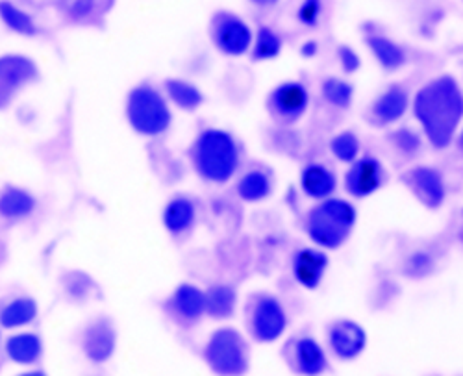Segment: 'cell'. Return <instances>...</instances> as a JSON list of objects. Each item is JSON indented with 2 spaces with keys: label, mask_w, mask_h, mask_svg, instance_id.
<instances>
[{
  "label": "cell",
  "mask_w": 463,
  "mask_h": 376,
  "mask_svg": "<svg viewBox=\"0 0 463 376\" xmlns=\"http://www.w3.org/2000/svg\"><path fill=\"white\" fill-rule=\"evenodd\" d=\"M169 308L176 321L184 324H197L206 315L204 289L195 284H180L169 298Z\"/></svg>",
  "instance_id": "obj_17"
},
{
  "label": "cell",
  "mask_w": 463,
  "mask_h": 376,
  "mask_svg": "<svg viewBox=\"0 0 463 376\" xmlns=\"http://www.w3.org/2000/svg\"><path fill=\"white\" fill-rule=\"evenodd\" d=\"M273 192H275V178L271 171L265 167H252L238 176L236 195L241 202L260 204L271 197Z\"/></svg>",
  "instance_id": "obj_18"
},
{
  "label": "cell",
  "mask_w": 463,
  "mask_h": 376,
  "mask_svg": "<svg viewBox=\"0 0 463 376\" xmlns=\"http://www.w3.org/2000/svg\"><path fill=\"white\" fill-rule=\"evenodd\" d=\"M365 45L371 51L376 63L385 72H397L408 63V54L402 45L393 42L392 37L382 33H371L365 37Z\"/></svg>",
  "instance_id": "obj_20"
},
{
  "label": "cell",
  "mask_w": 463,
  "mask_h": 376,
  "mask_svg": "<svg viewBox=\"0 0 463 376\" xmlns=\"http://www.w3.org/2000/svg\"><path fill=\"white\" fill-rule=\"evenodd\" d=\"M245 326L249 337L256 343H277L282 340L289 326V315L282 300L269 293H250L245 303Z\"/></svg>",
  "instance_id": "obj_4"
},
{
  "label": "cell",
  "mask_w": 463,
  "mask_h": 376,
  "mask_svg": "<svg viewBox=\"0 0 463 376\" xmlns=\"http://www.w3.org/2000/svg\"><path fill=\"white\" fill-rule=\"evenodd\" d=\"M60 6L74 21H82L97 14L100 0H60Z\"/></svg>",
  "instance_id": "obj_33"
},
{
  "label": "cell",
  "mask_w": 463,
  "mask_h": 376,
  "mask_svg": "<svg viewBox=\"0 0 463 376\" xmlns=\"http://www.w3.org/2000/svg\"><path fill=\"white\" fill-rule=\"evenodd\" d=\"M240 303L238 289L232 284H212L204 289L206 315L215 321H228L236 315Z\"/></svg>",
  "instance_id": "obj_19"
},
{
  "label": "cell",
  "mask_w": 463,
  "mask_h": 376,
  "mask_svg": "<svg viewBox=\"0 0 463 376\" xmlns=\"http://www.w3.org/2000/svg\"><path fill=\"white\" fill-rule=\"evenodd\" d=\"M210 37L213 47L228 58H241L250 52L254 32L250 24L228 10L213 14L210 21Z\"/></svg>",
  "instance_id": "obj_7"
},
{
  "label": "cell",
  "mask_w": 463,
  "mask_h": 376,
  "mask_svg": "<svg viewBox=\"0 0 463 376\" xmlns=\"http://www.w3.org/2000/svg\"><path fill=\"white\" fill-rule=\"evenodd\" d=\"M411 95L406 86L392 84L380 91L367 108V119L376 128H390L402 121L410 111Z\"/></svg>",
  "instance_id": "obj_13"
},
{
  "label": "cell",
  "mask_w": 463,
  "mask_h": 376,
  "mask_svg": "<svg viewBox=\"0 0 463 376\" xmlns=\"http://www.w3.org/2000/svg\"><path fill=\"white\" fill-rule=\"evenodd\" d=\"M454 143H456V148L463 155V125L459 127V130H458V134L454 137Z\"/></svg>",
  "instance_id": "obj_38"
},
{
  "label": "cell",
  "mask_w": 463,
  "mask_h": 376,
  "mask_svg": "<svg viewBox=\"0 0 463 376\" xmlns=\"http://www.w3.org/2000/svg\"><path fill=\"white\" fill-rule=\"evenodd\" d=\"M17 376H47L43 371H26V372H21Z\"/></svg>",
  "instance_id": "obj_39"
},
{
  "label": "cell",
  "mask_w": 463,
  "mask_h": 376,
  "mask_svg": "<svg viewBox=\"0 0 463 376\" xmlns=\"http://www.w3.org/2000/svg\"><path fill=\"white\" fill-rule=\"evenodd\" d=\"M298 185L304 197L314 202H321L335 195L339 187V178L330 165L323 162H307L300 169Z\"/></svg>",
  "instance_id": "obj_16"
},
{
  "label": "cell",
  "mask_w": 463,
  "mask_h": 376,
  "mask_svg": "<svg viewBox=\"0 0 463 376\" xmlns=\"http://www.w3.org/2000/svg\"><path fill=\"white\" fill-rule=\"evenodd\" d=\"M189 158L203 180L224 185L241 171L243 146L232 132L210 127L201 130L191 143Z\"/></svg>",
  "instance_id": "obj_2"
},
{
  "label": "cell",
  "mask_w": 463,
  "mask_h": 376,
  "mask_svg": "<svg viewBox=\"0 0 463 376\" xmlns=\"http://www.w3.org/2000/svg\"><path fill=\"white\" fill-rule=\"evenodd\" d=\"M35 201L30 193L19 190V187H8V190L0 195V215L8 219H19L32 213Z\"/></svg>",
  "instance_id": "obj_30"
},
{
  "label": "cell",
  "mask_w": 463,
  "mask_h": 376,
  "mask_svg": "<svg viewBox=\"0 0 463 376\" xmlns=\"http://www.w3.org/2000/svg\"><path fill=\"white\" fill-rule=\"evenodd\" d=\"M408 192L429 210H439L447 201V180L434 165H413L401 176Z\"/></svg>",
  "instance_id": "obj_11"
},
{
  "label": "cell",
  "mask_w": 463,
  "mask_h": 376,
  "mask_svg": "<svg viewBox=\"0 0 463 376\" xmlns=\"http://www.w3.org/2000/svg\"><path fill=\"white\" fill-rule=\"evenodd\" d=\"M282 358L298 376H323L330 369L326 349L314 335L298 334L284 343Z\"/></svg>",
  "instance_id": "obj_9"
},
{
  "label": "cell",
  "mask_w": 463,
  "mask_h": 376,
  "mask_svg": "<svg viewBox=\"0 0 463 376\" xmlns=\"http://www.w3.org/2000/svg\"><path fill=\"white\" fill-rule=\"evenodd\" d=\"M204 362L217 376H245L250 369L249 340L234 326H221L204 345Z\"/></svg>",
  "instance_id": "obj_5"
},
{
  "label": "cell",
  "mask_w": 463,
  "mask_h": 376,
  "mask_svg": "<svg viewBox=\"0 0 463 376\" xmlns=\"http://www.w3.org/2000/svg\"><path fill=\"white\" fill-rule=\"evenodd\" d=\"M319 54V43L316 40H306L302 45H300V56L310 60V58H316Z\"/></svg>",
  "instance_id": "obj_36"
},
{
  "label": "cell",
  "mask_w": 463,
  "mask_h": 376,
  "mask_svg": "<svg viewBox=\"0 0 463 376\" xmlns=\"http://www.w3.org/2000/svg\"><path fill=\"white\" fill-rule=\"evenodd\" d=\"M328 351L341 362H354L369 343L367 330L354 319H335L326 328Z\"/></svg>",
  "instance_id": "obj_12"
},
{
  "label": "cell",
  "mask_w": 463,
  "mask_h": 376,
  "mask_svg": "<svg viewBox=\"0 0 463 376\" xmlns=\"http://www.w3.org/2000/svg\"><path fill=\"white\" fill-rule=\"evenodd\" d=\"M6 354L15 363L32 365L42 358L43 343L40 340V335L30 334V332H21V334L8 337Z\"/></svg>",
  "instance_id": "obj_23"
},
{
  "label": "cell",
  "mask_w": 463,
  "mask_h": 376,
  "mask_svg": "<svg viewBox=\"0 0 463 376\" xmlns=\"http://www.w3.org/2000/svg\"><path fill=\"white\" fill-rule=\"evenodd\" d=\"M410 111L424 141L445 150L463 125V88L452 74H439L415 91Z\"/></svg>",
  "instance_id": "obj_1"
},
{
  "label": "cell",
  "mask_w": 463,
  "mask_h": 376,
  "mask_svg": "<svg viewBox=\"0 0 463 376\" xmlns=\"http://www.w3.org/2000/svg\"><path fill=\"white\" fill-rule=\"evenodd\" d=\"M330 268V256L317 247H300L291 254L289 269L295 284L306 291H316L323 286Z\"/></svg>",
  "instance_id": "obj_14"
},
{
  "label": "cell",
  "mask_w": 463,
  "mask_h": 376,
  "mask_svg": "<svg viewBox=\"0 0 463 376\" xmlns=\"http://www.w3.org/2000/svg\"><path fill=\"white\" fill-rule=\"evenodd\" d=\"M35 315H37V305L33 298H28V296L15 298L3 308V312H0V324L5 328H19L32 323Z\"/></svg>",
  "instance_id": "obj_27"
},
{
  "label": "cell",
  "mask_w": 463,
  "mask_h": 376,
  "mask_svg": "<svg viewBox=\"0 0 463 376\" xmlns=\"http://www.w3.org/2000/svg\"><path fill=\"white\" fill-rule=\"evenodd\" d=\"M167 99L184 111H195L204 104V93L197 84H193L184 79H169L165 82Z\"/></svg>",
  "instance_id": "obj_25"
},
{
  "label": "cell",
  "mask_w": 463,
  "mask_h": 376,
  "mask_svg": "<svg viewBox=\"0 0 463 376\" xmlns=\"http://www.w3.org/2000/svg\"><path fill=\"white\" fill-rule=\"evenodd\" d=\"M115 343H118V340H115V330L106 321L91 324L84 334V352L90 360L97 363L106 362L113 354Z\"/></svg>",
  "instance_id": "obj_22"
},
{
  "label": "cell",
  "mask_w": 463,
  "mask_h": 376,
  "mask_svg": "<svg viewBox=\"0 0 463 376\" xmlns=\"http://www.w3.org/2000/svg\"><path fill=\"white\" fill-rule=\"evenodd\" d=\"M388 182V169L373 155H362L356 162L346 165L343 187L349 197L356 201L376 195Z\"/></svg>",
  "instance_id": "obj_10"
},
{
  "label": "cell",
  "mask_w": 463,
  "mask_h": 376,
  "mask_svg": "<svg viewBox=\"0 0 463 376\" xmlns=\"http://www.w3.org/2000/svg\"><path fill=\"white\" fill-rule=\"evenodd\" d=\"M197 206L189 197L178 195L171 199L164 210V227L173 236H182L195 227Z\"/></svg>",
  "instance_id": "obj_21"
},
{
  "label": "cell",
  "mask_w": 463,
  "mask_h": 376,
  "mask_svg": "<svg viewBox=\"0 0 463 376\" xmlns=\"http://www.w3.org/2000/svg\"><path fill=\"white\" fill-rule=\"evenodd\" d=\"M358 224V208L346 199L330 197L316 202L304 217V234L314 247L326 252L341 249Z\"/></svg>",
  "instance_id": "obj_3"
},
{
  "label": "cell",
  "mask_w": 463,
  "mask_h": 376,
  "mask_svg": "<svg viewBox=\"0 0 463 376\" xmlns=\"http://www.w3.org/2000/svg\"><path fill=\"white\" fill-rule=\"evenodd\" d=\"M356 88L343 77H328L321 82V99L334 109H349L354 102Z\"/></svg>",
  "instance_id": "obj_26"
},
{
  "label": "cell",
  "mask_w": 463,
  "mask_h": 376,
  "mask_svg": "<svg viewBox=\"0 0 463 376\" xmlns=\"http://www.w3.org/2000/svg\"><path fill=\"white\" fill-rule=\"evenodd\" d=\"M0 19L6 23V26L17 33L23 35H35L37 33V26L33 23V19L23 12L21 8H17L15 5L8 3V0H3L0 3Z\"/></svg>",
  "instance_id": "obj_31"
},
{
  "label": "cell",
  "mask_w": 463,
  "mask_h": 376,
  "mask_svg": "<svg viewBox=\"0 0 463 376\" xmlns=\"http://www.w3.org/2000/svg\"><path fill=\"white\" fill-rule=\"evenodd\" d=\"M323 17V0H302L298 10H297V19L300 24L306 28H316L321 23Z\"/></svg>",
  "instance_id": "obj_34"
},
{
  "label": "cell",
  "mask_w": 463,
  "mask_h": 376,
  "mask_svg": "<svg viewBox=\"0 0 463 376\" xmlns=\"http://www.w3.org/2000/svg\"><path fill=\"white\" fill-rule=\"evenodd\" d=\"M328 148H330V155L339 164H345V165H351L362 156V141L353 130H343L335 134L330 139Z\"/></svg>",
  "instance_id": "obj_28"
},
{
  "label": "cell",
  "mask_w": 463,
  "mask_h": 376,
  "mask_svg": "<svg viewBox=\"0 0 463 376\" xmlns=\"http://www.w3.org/2000/svg\"><path fill=\"white\" fill-rule=\"evenodd\" d=\"M127 114L132 128L141 136H162L173 123V111L167 99L152 86H137L128 95Z\"/></svg>",
  "instance_id": "obj_6"
},
{
  "label": "cell",
  "mask_w": 463,
  "mask_h": 376,
  "mask_svg": "<svg viewBox=\"0 0 463 376\" xmlns=\"http://www.w3.org/2000/svg\"><path fill=\"white\" fill-rule=\"evenodd\" d=\"M388 141L395 153L402 158H415L424 145V137L420 130H413L410 127H399L388 134Z\"/></svg>",
  "instance_id": "obj_29"
},
{
  "label": "cell",
  "mask_w": 463,
  "mask_h": 376,
  "mask_svg": "<svg viewBox=\"0 0 463 376\" xmlns=\"http://www.w3.org/2000/svg\"><path fill=\"white\" fill-rule=\"evenodd\" d=\"M37 77V67L24 56L10 54L0 58V108L12 102L17 91Z\"/></svg>",
  "instance_id": "obj_15"
},
{
  "label": "cell",
  "mask_w": 463,
  "mask_h": 376,
  "mask_svg": "<svg viewBox=\"0 0 463 376\" xmlns=\"http://www.w3.org/2000/svg\"><path fill=\"white\" fill-rule=\"evenodd\" d=\"M284 51V37L271 26L261 24L254 32V42L250 47V60L252 61H273Z\"/></svg>",
  "instance_id": "obj_24"
},
{
  "label": "cell",
  "mask_w": 463,
  "mask_h": 376,
  "mask_svg": "<svg viewBox=\"0 0 463 376\" xmlns=\"http://www.w3.org/2000/svg\"><path fill=\"white\" fill-rule=\"evenodd\" d=\"M337 61L345 74H354L362 67V56L349 45L337 47Z\"/></svg>",
  "instance_id": "obj_35"
},
{
  "label": "cell",
  "mask_w": 463,
  "mask_h": 376,
  "mask_svg": "<svg viewBox=\"0 0 463 376\" xmlns=\"http://www.w3.org/2000/svg\"><path fill=\"white\" fill-rule=\"evenodd\" d=\"M249 3L258 8H275L280 0H249Z\"/></svg>",
  "instance_id": "obj_37"
},
{
  "label": "cell",
  "mask_w": 463,
  "mask_h": 376,
  "mask_svg": "<svg viewBox=\"0 0 463 376\" xmlns=\"http://www.w3.org/2000/svg\"><path fill=\"white\" fill-rule=\"evenodd\" d=\"M312 95L300 80H286L277 84L265 99V108L273 121L282 127L297 125L310 109Z\"/></svg>",
  "instance_id": "obj_8"
},
{
  "label": "cell",
  "mask_w": 463,
  "mask_h": 376,
  "mask_svg": "<svg viewBox=\"0 0 463 376\" xmlns=\"http://www.w3.org/2000/svg\"><path fill=\"white\" fill-rule=\"evenodd\" d=\"M434 268H436V258L432 252L429 250H413L406 259H404V275L410 277V278H427L429 275L434 273Z\"/></svg>",
  "instance_id": "obj_32"
}]
</instances>
